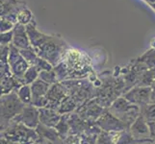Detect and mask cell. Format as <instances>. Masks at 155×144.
I'll return each mask as SVG.
<instances>
[{
	"instance_id": "obj_1",
	"label": "cell",
	"mask_w": 155,
	"mask_h": 144,
	"mask_svg": "<svg viewBox=\"0 0 155 144\" xmlns=\"http://www.w3.org/2000/svg\"><path fill=\"white\" fill-rule=\"evenodd\" d=\"M1 137L19 144H32L40 140L36 130L15 121H11L5 129L1 130Z\"/></svg>"
},
{
	"instance_id": "obj_2",
	"label": "cell",
	"mask_w": 155,
	"mask_h": 144,
	"mask_svg": "<svg viewBox=\"0 0 155 144\" xmlns=\"http://www.w3.org/2000/svg\"><path fill=\"white\" fill-rule=\"evenodd\" d=\"M107 110L129 128L141 114L140 107L132 104L124 96L117 98Z\"/></svg>"
},
{
	"instance_id": "obj_3",
	"label": "cell",
	"mask_w": 155,
	"mask_h": 144,
	"mask_svg": "<svg viewBox=\"0 0 155 144\" xmlns=\"http://www.w3.org/2000/svg\"><path fill=\"white\" fill-rule=\"evenodd\" d=\"M63 62L68 69V78H82L86 76L90 70V61L86 55L76 49H71L64 55Z\"/></svg>"
},
{
	"instance_id": "obj_4",
	"label": "cell",
	"mask_w": 155,
	"mask_h": 144,
	"mask_svg": "<svg viewBox=\"0 0 155 144\" xmlns=\"http://www.w3.org/2000/svg\"><path fill=\"white\" fill-rule=\"evenodd\" d=\"M26 105L21 102L17 91L1 96V130L5 129L15 116L18 115Z\"/></svg>"
},
{
	"instance_id": "obj_5",
	"label": "cell",
	"mask_w": 155,
	"mask_h": 144,
	"mask_svg": "<svg viewBox=\"0 0 155 144\" xmlns=\"http://www.w3.org/2000/svg\"><path fill=\"white\" fill-rule=\"evenodd\" d=\"M64 43L53 38H50L36 53L41 59L50 62L53 66H56L60 62L64 54Z\"/></svg>"
},
{
	"instance_id": "obj_6",
	"label": "cell",
	"mask_w": 155,
	"mask_h": 144,
	"mask_svg": "<svg viewBox=\"0 0 155 144\" xmlns=\"http://www.w3.org/2000/svg\"><path fill=\"white\" fill-rule=\"evenodd\" d=\"M8 62L14 77L22 82V78L24 76V74L27 71V69L30 67V66L23 58V56L20 54L19 49L15 47L13 44L10 45Z\"/></svg>"
},
{
	"instance_id": "obj_7",
	"label": "cell",
	"mask_w": 155,
	"mask_h": 144,
	"mask_svg": "<svg viewBox=\"0 0 155 144\" xmlns=\"http://www.w3.org/2000/svg\"><path fill=\"white\" fill-rule=\"evenodd\" d=\"M105 110L106 109L101 107L97 102L95 98H94L92 100H89L88 102L83 104L81 107H79L76 113L84 121L94 124L98 120V118L103 114Z\"/></svg>"
},
{
	"instance_id": "obj_8",
	"label": "cell",
	"mask_w": 155,
	"mask_h": 144,
	"mask_svg": "<svg viewBox=\"0 0 155 144\" xmlns=\"http://www.w3.org/2000/svg\"><path fill=\"white\" fill-rule=\"evenodd\" d=\"M95 124L100 128L101 131L109 133H120L129 130V127L125 125L114 114H112L107 109L103 114L98 118V120L95 122Z\"/></svg>"
},
{
	"instance_id": "obj_9",
	"label": "cell",
	"mask_w": 155,
	"mask_h": 144,
	"mask_svg": "<svg viewBox=\"0 0 155 144\" xmlns=\"http://www.w3.org/2000/svg\"><path fill=\"white\" fill-rule=\"evenodd\" d=\"M151 87L136 86L127 90L124 94V97H125L132 104L137 105L141 108V107L151 102Z\"/></svg>"
},
{
	"instance_id": "obj_10",
	"label": "cell",
	"mask_w": 155,
	"mask_h": 144,
	"mask_svg": "<svg viewBox=\"0 0 155 144\" xmlns=\"http://www.w3.org/2000/svg\"><path fill=\"white\" fill-rule=\"evenodd\" d=\"M36 130L40 125V110L33 105H26L22 111L12 120Z\"/></svg>"
},
{
	"instance_id": "obj_11",
	"label": "cell",
	"mask_w": 155,
	"mask_h": 144,
	"mask_svg": "<svg viewBox=\"0 0 155 144\" xmlns=\"http://www.w3.org/2000/svg\"><path fill=\"white\" fill-rule=\"evenodd\" d=\"M68 96V92L66 88H64L62 83H56L50 86L48 92L46 94V101L47 104L45 108L52 109V110H59L63 100Z\"/></svg>"
},
{
	"instance_id": "obj_12",
	"label": "cell",
	"mask_w": 155,
	"mask_h": 144,
	"mask_svg": "<svg viewBox=\"0 0 155 144\" xmlns=\"http://www.w3.org/2000/svg\"><path fill=\"white\" fill-rule=\"evenodd\" d=\"M129 132L131 136H133V138L138 142L150 139L148 123H147V121L143 118V116L142 114H140V116L133 122V124L129 128Z\"/></svg>"
},
{
	"instance_id": "obj_13",
	"label": "cell",
	"mask_w": 155,
	"mask_h": 144,
	"mask_svg": "<svg viewBox=\"0 0 155 144\" xmlns=\"http://www.w3.org/2000/svg\"><path fill=\"white\" fill-rule=\"evenodd\" d=\"M14 37H13V42L12 44L17 47L18 49H28L31 48V42L29 40V37L27 35V32L25 30L24 25L18 24L15 27L14 31Z\"/></svg>"
},
{
	"instance_id": "obj_14",
	"label": "cell",
	"mask_w": 155,
	"mask_h": 144,
	"mask_svg": "<svg viewBox=\"0 0 155 144\" xmlns=\"http://www.w3.org/2000/svg\"><path fill=\"white\" fill-rule=\"evenodd\" d=\"M40 110V124L49 127L55 128L59 121L62 118V114L56 110H52L48 108H41Z\"/></svg>"
},
{
	"instance_id": "obj_15",
	"label": "cell",
	"mask_w": 155,
	"mask_h": 144,
	"mask_svg": "<svg viewBox=\"0 0 155 144\" xmlns=\"http://www.w3.org/2000/svg\"><path fill=\"white\" fill-rule=\"evenodd\" d=\"M78 109V105L76 103V101L74 100L72 97H71L69 95H68L67 97L63 100V102L61 103L60 107H59L58 111L62 115L63 114H72L74 111H76Z\"/></svg>"
},
{
	"instance_id": "obj_16",
	"label": "cell",
	"mask_w": 155,
	"mask_h": 144,
	"mask_svg": "<svg viewBox=\"0 0 155 144\" xmlns=\"http://www.w3.org/2000/svg\"><path fill=\"white\" fill-rule=\"evenodd\" d=\"M58 135L63 140H65L66 138L71 135V126H69L68 122V114H63L61 120L59 121L57 126L54 128Z\"/></svg>"
},
{
	"instance_id": "obj_17",
	"label": "cell",
	"mask_w": 155,
	"mask_h": 144,
	"mask_svg": "<svg viewBox=\"0 0 155 144\" xmlns=\"http://www.w3.org/2000/svg\"><path fill=\"white\" fill-rule=\"evenodd\" d=\"M120 133H109L101 131L97 136V144H117L120 136Z\"/></svg>"
},
{
	"instance_id": "obj_18",
	"label": "cell",
	"mask_w": 155,
	"mask_h": 144,
	"mask_svg": "<svg viewBox=\"0 0 155 144\" xmlns=\"http://www.w3.org/2000/svg\"><path fill=\"white\" fill-rule=\"evenodd\" d=\"M17 93L18 95L21 102L25 105H31L32 103V90L30 85H23L20 87L18 90Z\"/></svg>"
},
{
	"instance_id": "obj_19",
	"label": "cell",
	"mask_w": 155,
	"mask_h": 144,
	"mask_svg": "<svg viewBox=\"0 0 155 144\" xmlns=\"http://www.w3.org/2000/svg\"><path fill=\"white\" fill-rule=\"evenodd\" d=\"M39 76H40L39 69L36 66H30L24 74V76L22 78V83L23 85H32L36 80L39 79Z\"/></svg>"
},
{
	"instance_id": "obj_20",
	"label": "cell",
	"mask_w": 155,
	"mask_h": 144,
	"mask_svg": "<svg viewBox=\"0 0 155 144\" xmlns=\"http://www.w3.org/2000/svg\"><path fill=\"white\" fill-rule=\"evenodd\" d=\"M141 114L147 122L155 121V102H150L141 107Z\"/></svg>"
},
{
	"instance_id": "obj_21",
	"label": "cell",
	"mask_w": 155,
	"mask_h": 144,
	"mask_svg": "<svg viewBox=\"0 0 155 144\" xmlns=\"http://www.w3.org/2000/svg\"><path fill=\"white\" fill-rule=\"evenodd\" d=\"M20 51V54L23 56V58L26 60V62H28V65L30 66H34L37 62V60L39 59L38 54L35 52V50L33 48H28V49H22V50H19Z\"/></svg>"
},
{
	"instance_id": "obj_22",
	"label": "cell",
	"mask_w": 155,
	"mask_h": 144,
	"mask_svg": "<svg viewBox=\"0 0 155 144\" xmlns=\"http://www.w3.org/2000/svg\"><path fill=\"white\" fill-rule=\"evenodd\" d=\"M39 78L41 80H42L44 82H45L46 84H48L49 86H52V85H54L56 83H59L54 69H52V70H47V71H41Z\"/></svg>"
},
{
	"instance_id": "obj_23",
	"label": "cell",
	"mask_w": 155,
	"mask_h": 144,
	"mask_svg": "<svg viewBox=\"0 0 155 144\" xmlns=\"http://www.w3.org/2000/svg\"><path fill=\"white\" fill-rule=\"evenodd\" d=\"M148 68H155V50L147 51L141 60Z\"/></svg>"
},
{
	"instance_id": "obj_24",
	"label": "cell",
	"mask_w": 155,
	"mask_h": 144,
	"mask_svg": "<svg viewBox=\"0 0 155 144\" xmlns=\"http://www.w3.org/2000/svg\"><path fill=\"white\" fill-rule=\"evenodd\" d=\"M31 19H32V14L29 10L23 9V10H21L20 12H18V21L19 22V24H22V25L28 24L31 21Z\"/></svg>"
},
{
	"instance_id": "obj_25",
	"label": "cell",
	"mask_w": 155,
	"mask_h": 144,
	"mask_svg": "<svg viewBox=\"0 0 155 144\" xmlns=\"http://www.w3.org/2000/svg\"><path fill=\"white\" fill-rule=\"evenodd\" d=\"M13 37H14V33L12 31L6 32V33H1V45L3 46L11 45L10 43L13 42Z\"/></svg>"
},
{
	"instance_id": "obj_26",
	"label": "cell",
	"mask_w": 155,
	"mask_h": 144,
	"mask_svg": "<svg viewBox=\"0 0 155 144\" xmlns=\"http://www.w3.org/2000/svg\"><path fill=\"white\" fill-rule=\"evenodd\" d=\"M14 27V23L10 20L6 19H1V33H6L9 32L11 29H13Z\"/></svg>"
},
{
	"instance_id": "obj_27",
	"label": "cell",
	"mask_w": 155,
	"mask_h": 144,
	"mask_svg": "<svg viewBox=\"0 0 155 144\" xmlns=\"http://www.w3.org/2000/svg\"><path fill=\"white\" fill-rule=\"evenodd\" d=\"M65 143L66 144H81L80 136L76 135H69L65 139Z\"/></svg>"
},
{
	"instance_id": "obj_28",
	"label": "cell",
	"mask_w": 155,
	"mask_h": 144,
	"mask_svg": "<svg viewBox=\"0 0 155 144\" xmlns=\"http://www.w3.org/2000/svg\"><path fill=\"white\" fill-rule=\"evenodd\" d=\"M148 123V129H149V136H150V139L155 141V121L147 122Z\"/></svg>"
},
{
	"instance_id": "obj_29",
	"label": "cell",
	"mask_w": 155,
	"mask_h": 144,
	"mask_svg": "<svg viewBox=\"0 0 155 144\" xmlns=\"http://www.w3.org/2000/svg\"><path fill=\"white\" fill-rule=\"evenodd\" d=\"M1 144H19V143H15V142H12V141H9L5 138L1 137Z\"/></svg>"
},
{
	"instance_id": "obj_30",
	"label": "cell",
	"mask_w": 155,
	"mask_h": 144,
	"mask_svg": "<svg viewBox=\"0 0 155 144\" xmlns=\"http://www.w3.org/2000/svg\"><path fill=\"white\" fill-rule=\"evenodd\" d=\"M138 144H155V141L152 139H149V140H146V141H141Z\"/></svg>"
},
{
	"instance_id": "obj_31",
	"label": "cell",
	"mask_w": 155,
	"mask_h": 144,
	"mask_svg": "<svg viewBox=\"0 0 155 144\" xmlns=\"http://www.w3.org/2000/svg\"><path fill=\"white\" fill-rule=\"evenodd\" d=\"M154 40V41H155V39H153ZM151 46L153 47V48H155V42H153L152 40H151Z\"/></svg>"
},
{
	"instance_id": "obj_32",
	"label": "cell",
	"mask_w": 155,
	"mask_h": 144,
	"mask_svg": "<svg viewBox=\"0 0 155 144\" xmlns=\"http://www.w3.org/2000/svg\"><path fill=\"white\" fill-rule=\"evenodd\" d=\"M32 144H40L39 142H35V143H32Z\"/></svg>"
}]
</instances>
